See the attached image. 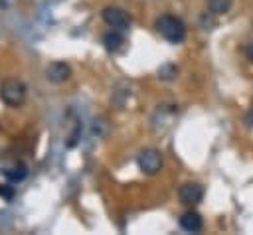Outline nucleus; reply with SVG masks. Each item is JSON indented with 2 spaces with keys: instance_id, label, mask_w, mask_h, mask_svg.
I'll return each mask as SVG.
<instances>
[{
  "instance_id": "nucleus-10",
  "label": "nucleus",
  "mask_w": 253,
  "mask_h": 235,
  "mask_svg": "<svg viewBox=\"0 0 253 235\" xmlns=\"http://www.w3.org/2000/svg\"><path fill=\"white\" fill-rule=\"evenodd\" d=\"M208 8H210L211 14L219 16V14L229 12V8H231V0H208Z\"/></svg>"
},
{
  "instance_id": "nucleus-2",
  "label": "nucleus",
  "mask_w": 253,
  "mask_h": 235,
  "mask_svg": "<svg viewBox=\"0 0 253 235\" xmlns=\"http://www.w3.org/2000/svg\"><path fill=\"white\" fill-rule=\"evenodd\" d=\"M0 97H2V101H4L6 105L18 107V105L24 101V97H26V87H24V83L18 81V79H8V81H4L2 87H0Z\"/></svg>"
},
{
  "instance_id": "nucleus-8",
  "label": "nucleus",
  "mask_w": 253,
  "mask_h": 235,
  "mask_svg": "<svg viewBox=\"0 0 253 235\" xmlns=\"http://www.w3.org/2000/svg\"><path fill=\"white\" fill-rule=\"evenodd\" d=\"M4 176H6V180L10 184H18V182H22L28 176V168H26V164L16 162V164H12L10 168L4 170Z\"/></svg>"
},
{
  "instance_id": "nucleus-9",
  "label": "nucleus",
  "mask_w": 253,
  "mask_h": 235,
  "mask_svg": "<svg viewBox=\"0 0 253 235\" xmlns=\"http://www.w3.org/2000/svg\"><path fill=\"white\" fill-rule=\"evenodd\" d=\"M103 43H105V47H107L109 51H117V49L123 45V36H121L117 30H111V32H107V34L103 36Z\"/></svg>"
},
{
  "instance_id": "nucleus-11",
  "label": "nucleus",
  "mask_w": 253,
  "mask_h": 235,
  "mask_svg": "<svg viewBox=\"0 0 253 235\" xmlns=\"http://www.w3.org/2000/svg\"><path fill=\"white\" fill-rule=\"evenodd\" d=\"M245 124H247V126H253V109L247 111V115H245Z\"/></svg>"
},
{
  "instance_id": "nucleus-1",
  "label": "nucleus",
  "mask_w": 253,
  "mask_h": 235,
  "mask_svg": "<svg viewBox=\"0 0 253 235\" xmlns=\"http://www.w3.org/2000/svg\"><path fill=\"white\" fill-rule=\"evenodd\" d=\"M156 30H158V34H160L164 39H168L170 43H180V41H184V38H186V26H184V22H182L180 18L172 16V14L160 16V18L156 20Z\"/></svg>"
},
{
  "instance_id": "nucleus-12",
  "label": "nucleus",
  "mask_w": 253,
  "mask_h": 235,
  "mask_svg": "<svg viewBox=\"0 0 253 235\" xmlns=\"http://www.w3.org/2000/svg\"><path fill=\"white\" fill-rule=\"evenodd\" d=\"M245 53H247V57L253 61V41H251V43H247V47H245Z\"/></svg>"
},
{
  "instance_id": "nucleus-4",
  "label": "nucleus",
  "mask_w": 253,
  "mask_h": 235,
  "mask_svg": "<svg viewBox=\"0 0 253 235\" xmlns=\"http://www.w3.org/2000/svg\"><path fill=\"white\" fill-rule=\"evenodd\" d=\"M138 168L144 172V174H156L160 168H162V156L158 150L154 148H148V150H142L138 154Z\"/></svg>"
},
{
  "instance_id": "nucleus-6",
  "label": "nucleus",
  "mask_w": 253,
  "mask_h": 235,
  "mask_svg": "<svg viewBox=\"0 0 253 235\" xmlns=\"http://www.w3.org/2000/svg\"><path fill=\"white\" fill-rule=\"evenodd\" d=\"M180 227H182L184 231H188V233H198V231H202L204 221H202L200 213H196V211H186V213L180 217Z\"/></svg>"
},
{
  "instance_id": "nucleus-5",
  "label": "nucleus",
  "mask_w": 253,
  "mask_h": 235,
  "mask_svg": "<svg viewBox=\"0 0 253 235\" xmlns=\"http://www.w3.org/2000/svg\"><path fill=\"white\" fill-rule=\"evenodd\" d=\"M178 196H180V201L186 203V205H196L202 201L204 197V188L196 182H188L184 184L180 190H178Z\"/></svg>"
},
{
  "instance_id": "nucleus-3",
  "label": "nucleus",
  "mask_w": 253,
  "mask_h": 235,
  "mask_svg": "<svg viewBox=\"0 0 253 235\" xmlns=\"http://www.w3.org/2000/svg\"><path fill=\"white\" fill-rule=\"evenodd\" d=\"M103 20L113 28V30H126L130 26V16L117 6H107L103 10Z\"/></svg>"
},
{
  "instance_id": "nucleus-7",
  "label": "nucleus",
  "mask_w": 253,
  "mask_h": 235,
  "mask_svg": "<svg viewBox=\"0 0 253 235\" xmlns=\"http://www.w3.org/2000/svg\"><path fill=\"white\" fill-rule=\"evenodd\" d=\"M69 65H65L63 61H55V63H51L49 67H47V71H45V77L51 81V83H61V81H65L67 77H69Z\"/></svg>"
}]
</instances>
